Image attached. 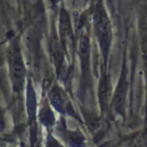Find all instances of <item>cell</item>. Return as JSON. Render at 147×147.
I'll list each match as a JSON object with an SVG mask.
<instances>
[{
  "label": "cell",
  "mask_w": 147,
  "mask_h": 147,
  "mask_svg": "<svg viewBox=\"0 0 147 147\" xmlns=\"http://www.w3.org/2000/svg\"><path fill=\"white\" fill-rule=\"evenodd\" d=\"M11 73L14 86L17 89L20 88L24 78V66L17 53H13L11 55Z\"/></svg>",
  "instance_id": "obj_1"
}]
</instances>
